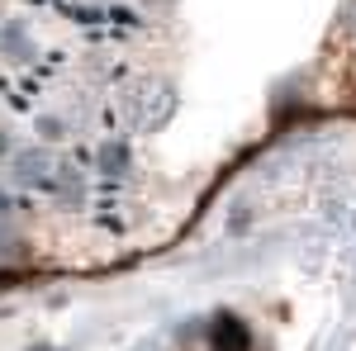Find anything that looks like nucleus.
Segmentation results:
<instances>
[{"mask_svg": "<svg viewBox=\"0 0 356 351\" xmlns=\"http://www.w3.org/2000/svg\"><path fill=\"white\" fill-rule=\"evenodd\" d=\"M100 171L105 176H124L129 171V142H105L100 147Z\"/></svg>", "mask_w": 356, "mask_h": 351, "instance_id": "5", "label": "nucleus"}, {"mask_svg": "<svg viewBox=\"0 0 356 351\" xmlns=\"http://www.w3.org/2000/svg\"><path fill=\"white\" fill-rule=\"evenodd\" d=\"M176 105H181V95H176L171 81H162V76H138V81H129L119 90V124L152 133V129H166L171 124Z\"/></svg>", "mask_w": 356, "mask_h": 351, "instance_id": "1", "label": "nucleus"}, {"mask_svg": "<svg viewBox=\"0 0 356 351\" xmlns=\"http://www.w3.org/2000/svg\"><path fill=\"white\" fill-rule=\"evenodd\" d=\"M53 152L48 147H24V152H15V162H10V181L15 186H29V190H53Z\"/></svg>", "mask_w": 356, "mask_h": 351, "instance_id": "2", "label": "nucleus"}, {"mask_svg": "<svg viewBox=\"0 0 356 351\" xmlns=\"http://www.w3.org/2000/svg\"><path fill=\"white\" fill-rule=\"evenodd\" d=\"M33 133L43 138V142H62V138H72V124L62 114H38L33 119Z\"/></svg>", "mask_w": 356, "mask_h": 351, "instance_id": "4", "label": "nucleus"}, {"mask_svg": "<svg viewBox=\"0 0 356 351\" xmlns=\"http://www.w3.org/2000/svg\"><path fill=\"white\" fill-rule=\"evenodd\" d=\"M0 53L10 57V62H29L33 57V43H29V28L19 19H10V24L0 28Z\"/></svg>", "mask_w": 356, "mask_h": 351, "instance_id": "3", "label": "nucleus"}, {"mask_svg": "<svg viewBox=\"0 0 356 351\" xmlns=\"http://www.w3.org/2000/svg\"><path fill=\"white\" fill-rule=\"evenodd\" d=\"M5 152H10V133L0 129V157H5Z\"/></svg>", "mask_w": 356, "mask_h": 351, "instance_id": "6", "label": "nucleus"}]
</instances>
